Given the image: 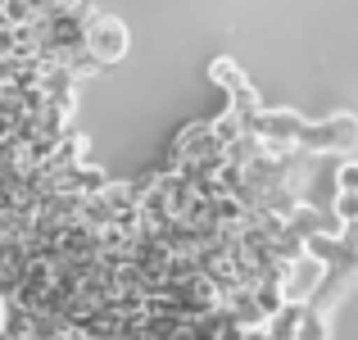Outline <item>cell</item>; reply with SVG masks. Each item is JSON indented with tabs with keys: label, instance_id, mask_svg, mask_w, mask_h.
<instances>
[{
	"label": "cell",
	"instance_id": "cell-1",
	"mask_svg": "<svg viewBox=\"0 0 358 340\" xmlns=\"http://www.w3.org/2000/svg\"><path fill=\"white\" fill-rule=\"evenodd\" d=\"M82 41H87V50L96 55L100 64H114V59L127 55V27H122L118 18L91 9V14H87V36H82Z\"/></svg>",
	"mask_w": 358,
	"mask_h": 340
},
{
	"label": "cell",
	"instance_id": "cell-2",
	"mask_svg": "<svg viewBox=\"0 0 358 340\" xmlns=\"http://www.w3.org/2000/svg\"><path fill=\"white\" fill-rule=\"evenodd\" d=\"M41 18V9L32 5V0H0V23L5 27H27Z\"/></svg>",
	"mask_w": 358,
	"mask_h": 340
},
{
	"label": "cell",
	"instance_id": "cell-3",
	"mask_svg": "<svg viewBox=\"0 0 358 340\" xmlns=\"http://www.w3.org/2000/svg\"><path fill=\"white\" fill-rule=\"evenodd\" d=\"M213 78H218V82H227V91H241V78H236V69H231L227 59H222V64H213Z\"/></svg>",
	"mask_w": 358,
	"mask_h": 340
},
{
	"label": "cell",
	"instance_id": "cell-4",
	"mask_svg": "<svg viewBox=\"0 0 358 340\" xmlns=\"http://www.w3.org/2000/svg\"><path fill=\"white\" fill-rule=\"evenodd\" d=\"M341 213H345V218H358V191H345L341 195Z\"/></svg>",
	"mask_w": 358,
	"mask_h": 340
},
{
	"label": "cell",
	"instance_id": "cell-5",
	"mask_svg": "<svg viewBox=\"0 0 358 340\" xmlns=\"http://www.w3.org/2000/svg\"><path fill=\"white\" fill-rule=\"evenodd\" d=\"M50 9H78V14H87L91 0H50Z\"/></svg>",
	"mask_w": 358,
	"mask_h": 340
},
{
	"label": "cell",
	"instance_id": "cell-6",
	"mask_svg": "<svg viewBox=\"0 0 358 340\" xmlns=\"http://www.w3.org/2000/svg\"><path fill=\"white\" fill-rule=\"evenodd\" d=\"M341 186H345V191H358V168H354V164L341 168Z\"/></svg>",
	"mask_w": 358,
	"mask_h": 340
},
{
	"label": "cell",
	"instance_id": "cell-7",
	"mask_svg": "<svg viewBox=\"0 0 358 340\" xmlns=\"http://www.w3.org/2000/svg\"><path fill=\"white\" fill-rule=\"evenodd\" d=\"M0 299H9V281H5V272H0Z\"/></svg>",
	"mask_w": 358,
	"mask_h": 340
}]
</instances>
